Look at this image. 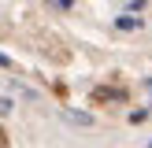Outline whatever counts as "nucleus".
<instances>
[{
    "label": "nucleus",
    "mask_w": 152,
    "mask_h": 148,
    "mask_svg": "<svg viewBox=\"0 0 152 148\" xmlns=\"http://www.w3.org/2000/svg\"><path fill=\"white\" fill-rule=\"evenodd\" d=\"M67 118H71V122H78V126H89V122H93V115H86V111H71Z\"/></svg>",
    "instance_id": "nucleus-1"
},
{
    "label": "nucleus",
    "mask_w": 152,
    "mask_h": 148,
    "mask_svg": "<svg viewBox=\"0 0 152 148\" xmlns=\"http://www.w3.org/2000/svg\"><path fill=\"white\" fill-rule=\"evenodd\" d=\"M119 30H141V19H130V15H123V19H119Z\"/></svg>",
    "instance_id": "nucleus-2"
},
{
    "label": "nucleus",
    "mask_w": 152,
    "mask_h": 148,
    "mask_svg": "<svg viewBox=\"0 0 152 148\" xmlns=\"http://www.w3.org/2000/svg\"><path fill=\"white\" fill-rule=\"evenodd\" d=\"M0 115H11V100L7 96H0Z\"/></svg>",
    "instance_id": "nucleus-3"
},
{
    "label": "nucleus",
    "mask_w": 152,
    "mask_h": 148,
    "mask_svg": "<svg viewBox=\"0 0 152 148\" xmlns=\"http://www.w3.org/2000/svg\"><path fill=\"white\" fill-rule=\"evenodd\" d=\"M0 67H11V59H7V56H0Z\"/></svg>",
    "instance_id": "nucleus-4"
},
{
    "label": "nucleus",
    "mask_w": 152,
    "mask_h": 148,
    "mask_svg": "<svg viewBox=\"0 0 152 148\" xmlns=\"http://www.w3.org/2000/svg\"><path fill=\"white\" fill-rule=\"evenodd\" d=\"M0 148H7V137H4V133H0Z\"/></svg>",
    "instance_id": "nucleus-5"
},
{
    "label": "nucleus",
    "mask_w": 152,
    "mask_h": 148,
    "mask_svg": "<svg viewBox=\"0 0 152 148\" xmlns=\"http://www.w3.org/2000/svg\"><path fill=\"white\" fill-rule=\"evenodd\" d=\"M145 85H148V93H152V78H148V81H145Z\"/></svg>",
    "instance_id": "nucleus-6"
},
{
    "label": "nucleus",
    "mask_w": 152,
    "mask_h": 148,
    "mask_svg": "<svg viewBox=\"0 0 152 148\" xmlns=\"http://www.w3.org/2000/svg\"><path fill=\"white\" fill-rule=\"evenodd\" d=\"M148 148H152V144H148Z\"/></svg>",
    "instance_id": "nucleus-7"
}]
</instances>
